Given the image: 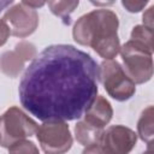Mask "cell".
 Listing matches in <instances>:
<instances>
[{"instance_id":"obj_1","label":"cell","mask_w":154,"mask_h":154,"mask_svg":"<svg viewBox=\"0 0 154 154\" xmlns=\"http://www.w3.org/2000/svg\"><path fill=\"white\" fill-rule=\"evenodd\" d=\"M99 65L71 45L46 47L19 82L22 106L42 122L81 118L97 94Z\"/></svg>"},{"instance_id":"obj_2","label":"cell","mask_w":154,"mask_h":154,"mask_svg":"<svg viewBox=\"0 0 154 154\" xmlns=\"http://www.w3.org/2000/svg\"><path fill=\"white\" fill-rule=\"evenodd\" d=\"M118 16L107 8L94 10L77 19L72 29L73 40L91 47L105 60H113L120 51Z\"/></svg>"},{"instance_id":"obj_3","label":"cell","mask_w":154,"mask_h":154,"mask_svg":"<svg viewBox=\"0 0 154 154\" xmlns=\"http://www.w3.org/2000/svg\"><path fill=\"white\" fill-rule=\"evenodd\" d=\"M123 70L135 84H143L153 77V51L140 42L129 40L119 51Z\"/></svg>"},{"instance_id":"obj_4","label":"cell","mask_w":154,"mask_h":154,"mask_svg":"<svg viewBox=\"0 0 154 154\" xmlns=\"http://www.w3.org/2000/svg\"><path fill=\"white\" fill-rule=\"evenodd\" d=\"M37 124L20 108L10 107L0 117V146L8 148L13 143L36 134Z\"/></svg>"},{"instance_id":"obj_5","label":"cell","mask_w":154,"mask_h":154,"mask_svg":"<svg viewBox=\"0 0 154 154\" xmlns=\"http://www.w3.org/2000/svg\"><path fill=\"white\" fill-rule=\"evenodd\" d=\"M99 79L108 95L117 101H126L136 91V84L128 77L117 60H105L100 64Z\"/></svg>"},{"instance_id":"obj_6","label":"cell","mask_w":154,"mask_h":154,"mask_svg":"<svg viewBox=\"0 0 154 154\" xmlns=\"http://www.w3.org/2000/svg\"><path fill=\"white\" fill-rule=\"evenodd\" d=\"M36 138L46 154H65L73 142L70 128L63 120L43 122L36 130Z\"/></svg>"},{"instance_id":"obj_7","label":"cell","mask_w":154,"mask_h":154,"mask_svg":"<svg viewBox=\"0 0 154 154\" xmlns=\"http://www.w3.org/2000/svg\"><path fill=\"white\" fill-rule=\"evenodd\" d=\"M2 20L7 24L10 34L23 38L31 35L38 25V14L36 10L26 6L23 1L7 8Z\"/></svg>"},{"instance_id":"obj_8","label":"cell","mask_w":154,"mask_h":154,"mask_svg":"<svg viewBox=\"0 0 154 154\" xmlns=\"http://www.w3.org/2000/svg\"><path fill=\"white\" fill-rule=\"evenodd\" d=\"M137 142V135L124 125H112L102 131L99 144L107 154H129Z\"/></svg>"},{"instance_id":"obj_9","label":"cell","mask_w":154,"mask_h":154,"mask_svg":"<svg viewBox=\"0 0 154 154\" xmlns=\"http://www.w3.org/2000/svg\"><path fill=\"white\" fill-rule=\"evenodd\" d=\"M37 55L36 47L28 41H20L12 51H6L0 55V71L7 77L16 78L26 61H32Z\"/></svg>"},{"instance_id":"obj_10","label":"cell","mask_w":154,"mask_h":154,"mask_svg":"<svg viewBox=\"0 0 154 154\" xmlns=\"http://www.w3.org/2000/svg\"><path fill=\"white\" fill-rule=\"evenodd\" d=\"M112 116H113V108L109 101L106 100V97L99 95L93 100L90 106L85 109L84 122L95 128L103 129L111 122Z\"/></svg>"},{"instance_id":"obj_11","label":"cell","mask_w":154,"mask_h":154,"mask_svg":"<svg viewBox=\"0 0 154 154\" xmlns=\"http://www.w3.org/2000/svg\"><path fill=\"white\" fill-rule=\"evenodd\" d=\"M102 129L95 128L88 123H85L84 120H81L76 124L75 126V136L76 140L84 147L90 146V144H95L99 143L101 134H102Z\"/></svg>"},{"instance_id":"obj_12","label":"cell","mask_w":154,"mask_h":154,"mask_svg":"<svg viewBox=\"0 0 154 154\" xmlns=\"http://www.w3.org/2000/svg\"><path fill=\"white\" fill-rule=\"evenodd\" d=\"M154 111L153 106H148L143 109L138 122H137V132L140 138L147 144H153V135H154Z\"/></svg>"},{"instance_id":"obj_13","label":"cell","mask_w":154,"mask_h":154,"mask_svg":"<svg viewBox=\"0 0 154 154\" xmlns=\"http://www.w3.org/2000/svg\"><path fill=\"white\" fill-rule=\"evenodd\" d=\"M47 4L53 14L63 19H69L70 14L79 5V1H48Z\"/></svg>"},{"instance_id":"obj_14","label":"cell","mask_w":154,"mask_h":154,"mask_svg":"<svg viewBox=\"0 0 154 154\" xmlns=\"http://www.w3.org/2000/svg\"><path fill=\"white\" fill-rule=\"evenodd\" d=\"M136 42L142 43L150 51H153V29L144 25H136L131 31V38Z\"/></svg>"},{"instance_id":"obj_15","label":"cell","mask_w":154,"mask_h":154,"mask_svg":"<svg viewBox=\"0 0 154 154\" xmlns=\"http://www.w3.org/2000/svg\"><path fill=\"white\" fill-rule=\"evenodd\" d=\"M8 154H40V152L34 142L20 140L8 147Z\"/></svg>"},{"instance_id":"obj_16","label":"cell","mask_w":154,"mask_h":154,"mask_svg":"<svg viewBox=\"0 0 154 154\" xmlns=\"http://www.w3.org/2000/svg\"><path fill=\"white\" fill-rule=\"evenodd\" d=\"M148 4V1H130V0H124L122 1V5L131 13L135 12H140L141 10H143L146 7V5Z\"/></svg>"},{"instance_id":"obj_17","label":"cell","mask_w":154,"mask_h":154,"mask_svg":"<svg viewBox=\"0 0 154 154\" xmlns=\"http://www.w3.org/2000/svg\"><path fill=\"white\" fill-rule=\"evenodd\" d=\"M10 35L11 34H10V29H8L7 24L1 19L0 20V47L6 43V41H7Z\"/></svg>"},{"instance_id":"obj_18","label":"cell","mask_w":154,"mask_h":154,"mask_svg":"<svg viewBox=\"0 0 154 154\" xmlns=\"http://www.w3.org/2000/svg\"><path fill=\"white\" fill-rule=\"evenodd\" d=\"M82 154H107V153L101 148V146H100L99 143H95V144L87 146V147L83 149Z\"/></svg>"},{"instance_id":"obj_19","label":"cell","mask_w":154,"mask_h":154,"mask_svg":"<svg viewBox=\"0 0 154 154\" xmlns=\"http://www.w3.org/2000/svg\"><path fill=\"white\" fill-rule=\"evenodd\" d=\"M153 10H154V6H150L143 13V24L142 25L150 28V29H153Z\"/></svg>"},{"instance_id":"obj_20","label":"cell","mask_w":154,"mask_h":154,"mask_svg":"<svg viewBox=\"0 0 154 154\" xmlns=\"http://www.w3.org/2000/svg\"><path fill=\"white\" fill-rule=\"evenodd\" d=\"M23 2H24L26 6H29V7L34 8V10H36L37 7H41V6L45 5L43 1H23Z\"/></svg>"},{"instance_id":"obj_21","label":"cell","mask_w":154,"mask_h":154,"mask_svg":"<svg viewBox=\"0 0 154 154\" xmlns=\"http://www.w3.org/2000/svg\"><path fill=\"white\" fill-rule=\"evenodd\" d=\"M12 4V0H7V1H0V12L2 10H5L7 6H10Z\"/></svg>"},{"instance_id":"obj_22","label":"cell","mask_w":154,"mask_h":154,"mask_svg":"<svg viewBox=\"0 0 154 154\" xmlns=\"http://www.w3.org/2000/svg\"><path fill=\"white\" fill-rule=\"evenodd\" d=\"M142 154H153V149H152V144H148V149L146 152H143Z\"/></svg>"}]
</instances>
